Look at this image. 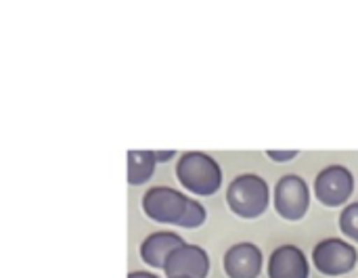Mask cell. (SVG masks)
Listing matches in <instances>:
<instances>
[{"label": "cell", "mask_w": 358, "mask_h": 278, "mask_svg": "<svg viewBox=\"0 0 358 278\" xmlns=\"http://www.w3.org/2000/svg\"><path fill=\"white\" fill-rule=\"evenodd\" d=\"M143 212L159 224H174L182 228H199L208 214L206 207L182 195L180 191H174L170 186H153L143 197Z\"/></svg>", "instance_id": "cell-1"}, {"label": "cell", "mask_w": 358, "mask_h": 278, "mask_svg": "<svg viewBox=\"0 0 358 278\" xmlns=\"http://www.w3.org/2000/svg\"><path fill=\"white\" fill-rule=\"evenodd\" d=\"M176 178L187 191L199 197H210L222 186V170L218 161L201 151H189L178 159Z\"/></svg>", "instance_id": "cell-2"}, {"label": "cell", "mask_w": 358, "mask_h": 278, "mask_svg": "<svg viewBox=\"0 0 358 278\" xmlns=\"http://www.w3.org/2000/svg\"><path fill=\"white\" fill-rule=\"evenodd\" d=\"M227 203L231 212L243 220L262 216L271 203V189L258 174H241L227 189Z\"/></svg>", "instance_id": "cell-3"}, {"label": "cell", "mask_w": 358, "mask_h": 278, "mask_svg": "<svg viewBox=\"0 0 358 278\" xmlns=\"http://www.w3.org/2000/svg\"><path fill=\"white\" fill-rule=\"evenodd\" d=\"M310 191L304 178L296 174L283 176L275 186V210L287 222H298L308 214Z\"/></svg>", "instance_id": "cell-4"}, {"label": "cell", "mask_w": 358, "mask_h": 278, "mask_svg": "<svg viewBox=\"0 0 358 278\" xmlns=\"http://www.w3.org/2000/svg\"><path fill=\"white\" fill-rule=\"evenodd\" d=\"M313 262L325 277H344L357 266V249L344 239H325L315 245Z\"/></svg>", "instance_id": "cell-5"}, {"label": "cell", "mask_w": 358, "mask_h": 278, "mask_svg": "<svg viewBox=\"0 0 358 278\" xmlns=\"http://www.w3.org/2000/svg\"><path fill=\"white\" fill-rule=\"evenodd\" d=\"M355 191V176L344 166H329L315 178V195L327 207L344 205Z\"/></svg>", "instance_id": "cell-6"}, {"label": "cell", "mask_w": 358, "mask_h": 278, "mask_svg": "<svg viewBox=\"0 0 358 278\" xmlns=\"http://www.w3.org/2000/svg\"><path fill=\"white\" fill-rule=\"evenodd\" d=\"M164 272L168 278H208L210 258L199 245L185 243L168 258Z\"/></svg>", "instance_id": "cell-7"}, {"label": "cell", "mask_w": 358, "mask_h": 278, "mask_svg": "<svg viewBox=\"0 0 358 278\" xmlns=\"http://www.w3.org/2000/svg\"><path fill=\"white\" fill-rule=\"evenodd\" d=\"M229 278H258L262 272V251L254 243L233 245L222 260Z\"/></svg>", "instance_id": "cell-8"}, {"label": "cell", "mask_w": 358, "mask_h": 278, "mask_svg": "<svg viewBox=\"0 0 358 278\" xmlns=\"http://www.w3.org/2000/svg\"><path fill=\"white\" fill-rule=\"evenodd\" d=\"M310 266L306 254L296 245H281L268 260V278H308Z\"/></svg>", "instance_id": "cell-9"}, {"label": "cell", "mask_w": 358, "mask_h": 278, "mask_svg": "<svg viewBox=\"0 0 358 278\" xmlns=\"http://www.w3.org/2000/svg\"><path fill=\"white\" fill-rule=\"evenodd\" d=\"M182 245H185V241L176 233H166V231L164 233H153V235H149L143 241V245H141V258L151 268H162L164 270L168 258L178 247H182Z\"/></svg>", "instance_id": "cell-10"}, {"label": "cell", "mask_w": 358, "mask_h": 278, "mask_svg": "<svg viewBox=\"0 0 358 278\" xmlns=\"http://www.w3.org/2000/svg\"><path fill=\"white\" fill-rule=\"evenodd\" d=\"M155 153L153 151H130L128 153V182L132 186L145 184L155 170Z\"/></svg>", "instance_id": "cell-11"}, {"label": "cell", "mask_w": 358, "mask_h": 278, "mask_svg": "<svg viewBox=\"0 0 358 278\" xmlns=\"http://www.w3.org/2000/svg\"><path fill=\"white\" fill-rule=\"evenodd\" d=\"M340 231L352 239L355 243H358V203H350L342 210L340 216Z\"/></svg>", "instance_id": "cell-12"}, {"label": "cell", "mask_w": 358, "mask_h": 278, "mask_svg": "<svg viewBox=\"0 0 358 278\" xmlns=\"http://www.w3.org/2000/svg\"><path fill=\"white\" fill-rule=\"evenodd\" d=\"M266 155H268L273 161L283 163V161H292V159H296L298 151H266Z\"/></svg>", "instance_id": "cell-13"}, {"label": "cell", "mask_w": 358, "mask_h": 278, "mask_svg": "<svg viewBox=\"0 0 358 278\" xmlns=\"http://www.w3.org/2000/svg\"><path fill=\"white\" fill-rule=\"evenodd\" d=\"M176 153L174 151H164V153H155V159L157 161H168V159H172Z\"/></svg>", "instance_id": "cell-14"}, {"label": "cell", "mask_w": 358, "mask_h": 278, "mask_svg": "<svg viewBox=\"0 0 358 278\" xmlns=\"http://www.w3.org/2000/svg\"><path fill=\"white\" fill-rule=\"evenodd\" d=\"M128 278H159L157 275H151V272H130Z\"/></svg>", "instance_id": "cell-15"}]
</instances>
